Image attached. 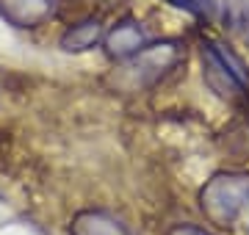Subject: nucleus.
<instances>
[{"label":"nucleus","mask_w":249,"mask_h":235,"mask_svg":"<svg viewBox=\"0 0 249 235\" xmlns=\"http://www.w3.org/2000/svg\"><path fill=\"white\" fill-rule=\"evenodd\" d=\"M100 39H103V25L97 19H83V22L64 31L61 47L67 53H83V50H91Z\"/></svg>","instance_id":"7"},{"label":"nucleus","mask_w":249,"mask_h":235,"mask_svg":"<svg viewBox=\"0 0 249 235\" xmlns=\"http://www.w3.org/2000/svg\"><path fill=\"white\" fill-rule=\"evenodd\" d=\"M202 64H205V83H208L216 94L230 97V100L238 97L241 89H244V83L227 69V64L219 58V53H216L213 47H205L202 50Z\"/></svg>","instance_id":"4"},{"label":"nucleus","mask_w":249,"mask_h":235,"mask_svg":"<svg viewBox=\"0 0 249 235\" xmlns=\"http://www.w3.org/2000/svg\"><path fill=\"white\" fill-rule=\"evenodd\" d=\"M70 235H130L127 227L108 210H80L72 218Z\"/></svg>","instance_id":"5"},{"label":"nucleus","mask_w":249,"mask_h":235,"mask_svg":"<svg viewBox=\"0 0 249 235\" xmlns=\"http://www.w3.org/2000/svg\"><path fill=\"white\" fill-rule=\"evenodd\" d=\"M133 64H130V69H136L139 75V86L144 83H152L158 81L160 75L172 69L180 58V47L175 42H163V45H150V47H142L136 55H130Z\"/></svg>","instance_id":"3"},{"label":"nucleus","mask_w":249,"mask_h":235,"mask_svg":"<svg viewBox=\"0 0 249 235\" xmlns=\"http://www.w3.org/2000/svg\"><path fill=\"white\" fill-rule=\"evenodd\" d=\"M211 47H213L216 53H219V58H222L224 64H227V69H230V72L235 75V78H238V81L244 83V86H247L249 75H247V69H244V64H241L238 58H235V55H232V53H230V50H227L224 45H219V42H211Z\"/></svg>","instance_id":"8"},{"label":"nucleus","mask_w":249,"mask_h":235,"mask_svg":"<svg viewBox=\"0 0 249 235\" xmlns=\"http://www.w3.org/2000/svg\"><path fill=\"white\" fill-rule=\"evenodd\" d=\"M142 47H144V34H142V28H139V22H133V19H122L106 36L108 55L111 58H119V61L136 55Z\"/></svg>","instance_id":"6"},{"label":"nucleus","mask_w":249,"mask_h":235,"mask_svg":"<svg viewBox=\"0 0 249 235\" xmlns=\"http://www.w3.org/2000/svg\"><path fill=\"white\" fill-rule=\"evenodd\" d=\"M64 0H0V17L14 28H39L58 14Z\"/></svg>","instance_id":"2"},{"label":"nucleus","mask_w":249,"mask_h":235,"mask_svg":"<svg viewBox=\"0 0 249 235\" xmlns=\"http://www.w3.org/2000/svg\"><path fill=\"white\" fill-rule=\"evenodd\" d=\"M169 235H211V233H205V230H199V227H191V224H178Z\"/></svg>","instance_id":"9"},{"label":"nucleus","mask_w":249,"mask_h":235,"mask_svg":"<svg viewBox=\"0 0 249 235\" xmlns=\"http://www.w3.org/2000/svg\"><path fill=\"white\" fill-rule=\"evenodd\" d=\"M249 202V174H216L199 194V208L213 224H232Z\"/></svg>","instance_id":"1"}]
</instances>
